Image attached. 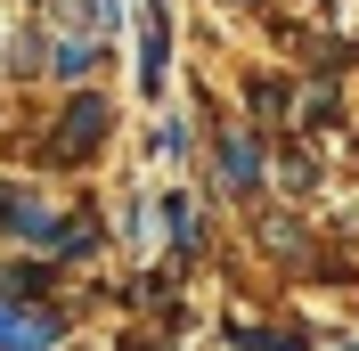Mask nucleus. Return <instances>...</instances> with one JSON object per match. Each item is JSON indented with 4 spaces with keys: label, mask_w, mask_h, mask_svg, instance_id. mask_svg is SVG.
I'll return each instance as SVG.
<instances>
[{
    "label": "nucleus",
    "mask_w": 359,
    "mask_h": 351,
    "mask_svg": "<svg viewBox=\"0 0 359 351\" xmlns=\"http://www.w3.org/2000/svg\"><path fill=\"white\" fill-rule=\"evenodd\" d=\"M98 131H107V98H74L66 123H57V139H49V155H57V164H74L82 147H98Z\"/></svg>",
    "instance_id": "nucleus-1"
},
{
    "label": "nucleus",
    "mask_w": 359,
    "mask_h": 351,
    "mask_svg": "<svg viewBox=\"0 0 359 351\" xmlns=\"http://www.w3.org/2000/svg\"><path fill=\"white\" fill-rule=\"evenodd\" d=\"M49 343H57L49 310H0V351H49Z\"/></svg>",
    "instance_id": "nucleus-2"
},
{
    "label": "nucleus",
    "mask_w": 359,
    "mask_h": 351,
    "mask_svg": "<svg viewBox=\"0 0 359 351\" xmlns=\"http://www.w3.org/2000/svg\"><path fill=\"white\" fill-rule=\"evenodd\" d=\"M221 180L229 188H253V180H262V147H253V139H229L221 147Z\"/></svg>",
    "instance_id": "nucleus-3"
},
{
    "label": "nucleus",
    "mask_w": 359,
    "mask_h": 351,
    "mask_svg": "<svg viewBox=\"0 0 359 351\" xmlns=\"http://www.w3.org/2000/svg\"><path fill=\"white\" fill-rule=\"evenodd\" d=\"M163 58H172V33H163V8H156V25H147V58H139V82H147V90H163Z\"/></svg>",
    "instance_id": "nucleus-4"
}]
</instances>
